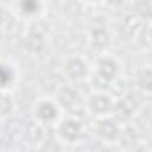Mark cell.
Returning <instances> with one entry per match:
<instances>
[{
	"label": "cell",
	"instance_id": "5",
	"mask_svg": "<svg viewBox=\"0 0 152 152\" xmlns=\"http://www.w3.org/2000/svg\"><path fill=\"white\" fill-rule=\"evenodd\" d=\"M109 2H112V4H118V2H120L121 0H108Z\"/></svg>",
	"mask_w": 152,
	"mask_h": 152
},
{
	"label": "cell",
	"instance_id": "3",
	"mask_svg": "<svg viewBox=\"0 0 152 152\" xmlns=\"http://www.w3.org/2000/svg\"><path fill=\"white\" fill-rule=\"evenodd\" d=\"M108 104H109V102H108V100L106 99V97H102V96H99V97H94L93 99V102H91V106H93V108L94 109H96V110H106L107 108H108Z\"/></svg>",
	"mask_w": 152,
	"mask_h": 152
},
{
	"label": "cell",
	"instance_id": "1",
	"mask_svg": "<svg viewBox=\"0 0 152 152\" xmlns=\"http://www.w3.org/2000/svg\"><path fill=\"white\" fill-rule=\"evenodd\" d=\"M68 71L71 75V77H78L84 71V66L80 61H72L68 65Z\"/></svg>",
	"mask_w": 152,
	"mask_h": 152
},
{
	"label": "cell",
	"instance_id": "4",
	"mask_svg": "<svg viewBox=\"0 0 152 152\" xmlns=\"http://www.w3.org/2000/svg\"><path fill=\"white\" fill-rule=\"evenodd\" d=\"M94 42L97 45H104L107 43V34L104 31H96L94 32Z\"/></svg>",
	"mask_w": 152,
	"mask_h": 152
},
{
	"label": "cell",
	"instance_id": "2",
	"mask_svg": "<svg viewBox=\"0 0 152 152\" xmlns=\"http://www.w3.org/2000/svg\"><path fill=\"white\" fill-rule=\"evenodd\" d=\"M115 72V64L110 61H103L101 63V74L103 77L109 78L114 75Z\"/></svg>",
	"mask_w": 152,
	"mask_h": 152
}]
</instances>
